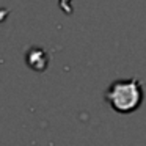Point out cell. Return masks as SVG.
Instances as JSON below:
<instances>
[{"mask_svg": "<svg viewBox=\"0 0 146 146\" xmlns=\"http://www.w3.org/2000/svg\"><path fill=\"white\" fill-rule=\"evenodd\" d=\"M105 99L118 113H132L143 101V88L138 79H123L110 85Z\"/></svg>", "mask_w": 146, "mask_h": 146, "instance_id": "cell-1", "label": "cell"}]
</instances>
